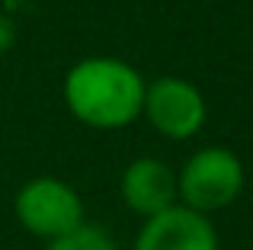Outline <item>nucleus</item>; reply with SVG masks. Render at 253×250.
I'll return each mask as SVG.
<instances>
[{"instance_id":"f257e3e1","label":"nucleus","mask_w":253,"mask_h":250,"mask_svg":"<svg viewBox=\"0 0 253 250\" xmlns=\"http://www.w3.org/2000/svg\"><path fill=\"white\" fill-rule=\"evenodd\" d=\"M144 87L148 81L131 64L109 55H93L64 74V106L90 128H125L141 116Z\"/></svg>"},{"instance_id":"f03ea898","label":"nucleus","mask_w":253,"mask_h":250,"mask_svg":"<svg viewBox=\"0 0 253 250\" xmlns=\"http://www.w3.org/2000/svg\"><path fill=\"white\" fill-rule=\"evenodd\" d=\"M244 189V164L231 148L209 144L199 148L176 173L179 206L199 215L228 208Z\"/></svg>"},{"instance_id":"7ed1b4c3","label":"nucleus","mask_w":253,"mask_h":250,"mask_svg":"<svg viewBox=\"0 0 253 250\" xmlns=\"http://www.w3.org/2000/svg\"><path fill=\"white\" fill-rule=\"evenodd\" d=\"M16 221L42 241H58L84 225V199L61 176H32L13 199Z\"/></svg>"},{"instance_id":"20e7f679","label":"nucleus","mask_w":253,"mask_h":250,"mask_svg":"<svg viewBox=\"0 0 253 250\" xmlns=\"http://www.w3.org/2000/svg\"><path fill=\"white\" fill-rule=\"evenodd\" d=\"M141 116L170 141H186L205 125V96L186 77H157L144 87Z\"/></svg>"},{"instance_id":"39448f33","label":"nucleus","mask_w":253,"mask_h":250,"mask_svg":"<svg viewBox=\"0 0 253 250\" xmlns=\"http://www.w3.org/2000/svg\"><path fill=\"white\" fill-rule=\"evenodd\" d=\"M131 250H221V241L209 215L176 202L167 212L144 218Z\"/></svg>"},{"instance_id":"423d86ee","label":"nucleus","mask_w":253,"mask_h":250,"mask_svg":"<svg viewBox=\"0 0 253 250\" xmlns=\"http://www.w3.org/2000/svg\"><path fill=\"white\" fill-rule=\"evenodd\" d=\"M119 196L135 215L154 218V215L167 212V208H173L179 202L176 170L167 161H161V157H135L122 170Z\"/></svg>"},{"instance_id":"0eeeda50","label":"nucleus","mask_w":253,"mask_h":250,"mask_svg":"<svg viewBox=\"0 0 253 250\" xmlns=\"http://www.w3.org/2000/svg\"><path fill=\"white\" fill-rule=\"evenodd\" d=\"M48 250H119V241L112 238L109 228L84 221V225L74 228L71 234H64V238L51 241Z\"/></svg>"}]
</instances>
